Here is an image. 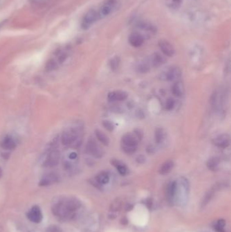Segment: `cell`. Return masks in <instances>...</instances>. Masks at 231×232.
Here are the masks:
<instances>
[{"mask_svg":"<svg viewBox=\"0 0 231 232\" xmlns=\"http://www.w3.org/2000/svg\"><path fill=\"white\" fill-rule=\"evenodd\" d=\"M152 61H153V66H155V67H158V66L162 65L165 62V59H164V57L162 55H161L159 53H155L153 56Z\"/></svg>","mask_w":231,"mask_h":232,"instance_id":"e0dca14e","label":"cell"},{"mask_svg":"<svg viewBox=\"0 0 231 232\" xmlns=\"http://www.w3.org/2000/svg\"><path fill=\"white\" fill-rule=\"evenodd\" d=\"M172 93L176 96H182L184 94V86L180 82H177L172 86Z\"/></svg>","mask_w":231,"mask_h":232,"instance_id":"4fadbf2b","label":"cell"},{"mask_svg":"<svg viewBox=\"0 0 231 232\" xmlns=\"http://www.w3.org/2000/svg\"><path fill=\"white\" fill-rule=\"evenodd\" d=\"M138 139L134 134L127 133L121 138V148L126 154L132 155L137 150Z\"/></svg>","mask_w":231,"mask_h":232,"instance_id":"6da1fadb","label":"cell"},{"mask_svg":"<svg viewBox=\"0 0 231 232\" xmlns=\"http://www.w3.org/2000/svg\"><path fill=\"white\" fill-rule=\"evenodd\" d=\"M129 42L133 47L138 48L144 43V37L139 33H133L130 35Z\"/></svg>","mask_w":231,"mask_h":232,"instance_id":"52a82bcc","label":"cell"},{"mask_svg":"<svg viewBox=\"0 0 231 232\" xmlns=\"http://www.w3.org/2000/svg\"><path fill=\"white\" fill-rule=\"evenodd\" d=\"M121 206H122V202L121 200H115L110 206V212L115 213L116 212H119L121 209Z\"/></svg>","mask_w":231,"mask_h":232,"instance_id":"ffe728a7","label":"cell"},{"mask_svg":"<svg viewBox=\"0 0 231 232\" xmlns=\"http://www.w3.org/2000/svg\"><path fill=\"white\" fill-rule=\"evenodd\" d=\"M159 46L162 52L167 56H172L174 55L175 50L168 41L162 40L159 41Z\"/></svg>","mask_w":231,"mask_h":232,"instance_id":"277c9868","label":"cell"},{"mask_svg":"<svg viewBox=\"0 0 231 232\" xmlns=\"http://www.w3.org/2000/svg\"><path fill=\"white\" fill-rule=\"evenodd\" d=\"M109 175L106 172H101L96 177V180L100 185H105L109 181Z\"/></svg>","mask_w":231,"mask_h":232,"instance_id":"5bb4252c","label":"cell"},{"mask_svg":"<svg viewBox=\"0 0 231 232\" xmlns=\"http://www.w3.org/2000/svg\"><path fill=\"white\" fill-rule=\"evenodd\" d=\"M182 71L178 67H172L167 72L165 79L168 81H174L178 79L181 76Z\"/></svg>","mask_w":231,"mask_h":232,"instance_id":"9c48e42d","label":"cell"},{"mask_svg":"<svg viewBox=\"0 0 231 232\" xmlns=\"http://www.w3.org/2000/svg\"><path fill=\"white\" fill-rule=\"evenodd\" d=\"M173 167H174V162L172 160H168L162 164L159 169V173L163 175L168 174L171 172Z\"/></svg>","mask_w":231,"mask_h":232,"instance_id":"7c38bea8","label":"cell"},{"mask_svg":"<svg viewBox=\"0 0 231 232\" xmlns=\"http://www.w3.org/2000/svg\"><path fill=\"white\" fill-rule=\"evenodd\" d=\"M121 223L122 225H127V223H128V220L127 219L126 217H123L121 220Z\"/></svg>","mask_w":231,"mask_h":232,"instance_id":"f546056e","label":"cell"},{"mask_svg":"<svg viewBox=\"0 0 231 232\" xmlns=\"http://www.w3.org/2000/svg\"><path fill=\"white\" fill-rule=\"evenodd\" d=\"M62 230L59 226L55 225H50L49 227H48L46 232H61Z\"/></svg>","mask_w":231,"mask_h":232,"instance_id":"484cf974","label":"cell"},{"mask_svg":"<svg viewBox=\"0 0 231 232\" xmlns=\"http://www.w3.org/2000/svg\"><path fill=\"white\" fill-rule=\"evenodd\" d=\"M164 138V132L163 129L157 128L155 131V139L157 143H160L162 142Z\"/></svg>","mask_w":231,"mask_h":232,"instance_id":"44dd1931","label":"cell"},{"mask_svg":"<svg viewBox=\"0 0 231 232\" xmlns=\"http://www.w3.org/2000/svg\"><path fill=\"white\" fill-rule=\"evenodd\" d=\"M225 225H226V222H225V221L224 219H220L219 220V221H218V224H217V226L219 227H221V228H224Z\"/></svg>","mask_w":231,"mask_h":232,"instance_id":"83f0119b","label":"cell"},{"mask_svg":"<svg viewBox=\"0 0 231 232\" xmlns=\"http://www.w3.org/2000/svg\"><path fill=\"white\" fill-rule=\"evenodd\" d=\"M220 164V159L217 157H213L207 162V166L211 170H215Z\"/></svg>","mask_w":231,"mask_h":232,"instance_id":"9a60e30c","label":"cell"},{"mask_svg":"<svg viewBox=\"0 0 231 232\" xmlns=\"http://www.w3.org/2000/svg\"><path fill=\"white\" fill-rule=\"evenodd\" d=\"M230 143V137L227 134H222L219 135L214 139V143L215 145L220 148L225 149L229 146Z\"/></svg>","mask_w":231,"mask_h":232,"instance_id":"5b68a950","label":"cell"},{"mask_svg":"<svg viewBox=\"0 0 231 232\" xmlns=\"http://www.w3.org/2000/svg\"><path fill=\"white\" fill-rule=\"evenodd\" d=\"M99 18L98 13L96 10H90L84 15L81 21V28L86 30L89 29L92 24Z\"/></svg>","mask_w":231,"mask_h":232,"instance_id":"7a4b0ae2","label":"cell"},{"mask_svg":"<svg viewBox=\"0 0 231 232\" xmlns=\"http://www.w3.org/2000/svg\"><path fill=\"white\" fill-rule=\"evenodd\" d=\"M27 217L32 222L36 223H40L43 219V215H42L40 208L38 206H33L27 213Z\"/></svg>","mask_w":231,"mask_h":232,"instance_id":"3957f363","label":"cell"},{"mask_svg":"<svg viewBox=\"0 0 231 232\" xmlns=\"http://www.w3.org/2000/svg\"><path fill=\"white\" fill-rule=\"evenodd\" d=\"M134 135L138 138V141H140L143 137V132H142L140 129H136L134 130Z\"/></svg>","mask_w":231,"mask_h":232,"instance_id":"4316f807","label":"cell"},{"mask_svg":"<svg viewBox=\"0 0 231 232\" xmlns=\"http://www.w3.org/2000/svg\"><path fill=\"white\" fill-rule=\"evenodd\" d=\"M115 4V0H106L105 4H103L100 12L98 13L99 17L106 16L111 13L112 6Z\"/></svg>","mask_w":231,"mask_h":232,"instance_id":"ba28073f","label":"cell"},{"mask_svg":"<svg viewBox=\"0 0 231 232\" xmlns=\"http://www.w3.org/2000/svg\"><path fill=\"white\" fill-rule=\"evenodd\" d=\"M120 59L118 56H115L110 61V67L112 71H115L119 65Z\"/></svg>","mask_w":231,"mask_h":232,"instance_id":"7402d4cb","label":"cell"},{"mask_svg":"<svg viewBox=\"0 0 231 232\" xmlns=\"http://www.w3.org/2000/svg\"><path fill=\"white\" fill-rule=\"evenodd\" d=\"M127 96L128 95L126 92L117 90V91L109 92L108 95V99L110 101H122L126 100Z\"/></svg>","mask_w":231,"mask_h":232,"instance_id":"8992f818","label":"cell"},{"mask_svg":"<svg viewBox=\"0 0 231 232\" xmlns=\"http://www.w3.org/2000/svg\"><path fill=\"white\" fill-rule=\"evenodd\" d=\"M95 132L96 137L99 140L100 142L102 143L103 145H108L109 143V139L108 137L106 136L104 132L99 130H96Z\"/></svg>","mask_w":231,"mask_h":232,"instance_id":"2e32d148","label":"cell"},{"mask_svg":"<svg viewBox=\"0 0 231 232\" xmlns=\"http://www.w3.org/2000/svg\"><path fill=\"white\" fill-rule=\"evenodd\" d=\"M89 150L94 157L97 158H101L103 155L102 150L100 148V147L94 141H91L89 143Z\"/></svg>","mask_w":231,"mask_h":232,"instance_id":"8fae6325","label":"cell"},{"mask_svg":"<svg viewBox=\"0 0 231 232\" xmlns=\"http://www.w3.org/2000/svg\"><path fill=\"white\" fill-rule=\"evenodd\" d=\"M111 163L112 165H113L114 166L117 168V170L119 172V173L122 176H125L127 174L128 170L126 167V166L123 164L122 162L116 159H112L111 160Z\"/></svg>","mask_w":231,"mask_h":232,"instance_id":"30bf717a","label":"cell"},{"mask_svg":"<svg viewBox=\"0 0 231 232\" xmlns=\"http://www.w3.org/2000/svg\"><path fill=\"white\" fill-rule=\"evenodd\" d=\"M176 189H177V185H176L175 181L171 183L168 185V189H167V195L169 198H173V197L174 196Z\"/></svg>","mask_w":231,"mask_h":232,"instance_id":"d6986e66","label":"cell"},{"mask_svg":"<svg viewBox=\"0 0 231 232\" xmlns=\"http://www.w3.org/2000/svg\"><path fill=\"white\" fill-rule=\"evenodd\" d=\"M175 105V101L174 99L172 98H169L168 101H166L165 103V109L168 111H170L173 109V108L174 107Z\"/></svg>","mask_w":231,"mask_h":232,"instance_id":"d4e9b609","label":"cell"},{"mask_svg":"<svg viewBox=\"0 0 231 232\" xmlns=\"http://www.w3.org/2000/svg\"><path fill=\"white\" fill-rule=\"evenodd\" d=\"M147 205L148 208H151L152 206V200H151V199H148V200H147Z\"/></svg>","mask_w":231,"mask_h":232,"instance_id":"4dcf8cb0","label":"cell"},{"mask_svg":"<svg viewBox=\"0 0 231 232\" xmlns=\"http://www.w3.org/2000/svg\"><path fill=\"white\" fill-rule=\"evenodd\" d=\"M102 124L106 130H108L109 132L113 131V130L115 129L114 123L112 122L109 121V120H105V121H103Z\"/></svg>","mask_w":231,"mask_h":232,"instance_id":"603a6c76","label":"cell"},{"mask_svg":"<svg viewBox=\"0 0 231 232\" xmlns=\"http://www.w3.org/2000/svg\"><path fill=\"white\" fill-rule=\"evenodd\" d=\"M138 71L142 73H147L148 71H149V66H148L147 63H142V64L140 65L138 67Z\"/></svg>","mask_w":231,"mask_h":232,"instance_id":"cb8c5ba5","label":"cell"},{"mask_svg":"<svg viewBox=\"0 0 231 232\" xmlns=\"http://www.w3.org/2000/svg\"><path fill=\"white\" fill-rule=\"evenodd\" d=\"M214 193H215L214 189H211V190H209L208 193H207L202 200V202H201L202 207H205L207 204H208L209 202L211 201L213 196H214Z\"/></svg>","mask_w":231,"mask_h":232,"instance_id":"ac0fdd59","label":"cell"},{"mask_svg":"<svg viewBox=\"0 0 231 232\" xmlns=\"http://www.w3.org/2000/svg\"><path fill=\"white\" fill-rule=\"evenodd\" d=\"M136 161H137L138 163L142 164L143 163V162H144L145 158L143 157V156H139V157L137 158V159H136Z\"/></svg>","mask_w":231,"mask_h":232,"instance_id":"f1b7e54d","label":"cell"}]
</instances>
